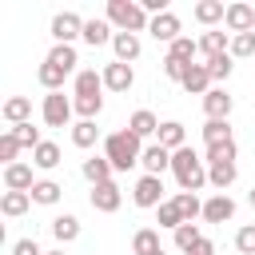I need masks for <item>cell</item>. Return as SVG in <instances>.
<instances>
[{"label":"cell","mask_w":255,"mask_h":255,"mask_svg":"<svg viewBox=\"0 0 255 255\" xmlns=\"http://www.w3.org/2000/svg\"><path fill=\"white\" fill-rule=\"evenodd\" d=\"M171 171H175V183H179V191H203L211 179H207V159H199L191 147H179V151H171Z\"/></svg>","instance_id":"1"},{"label":"cell","mask_w":255,"mask_h":255,"mask_svg":"<svg viewBox=\"0 0 255 255\" xmlns=\"http://www.w3.org/2000/svg\"><path fill=\"white\" fill-rule=\"evenodd\" d=\"M104 155H108V163L116 167V171H128V167H135L139 163V155H143V139L135 135V131H112L108 139H104Z\"/></svg>","instance_id":"2"},{"label":"cell","mask_w":255,"mask_h":255,"mask_svg":"<svg viewBox=\"0 0 255 255\" xmlns=\"http://www.w3.org/2000/svg\"><path fill=\"white\" fill-rule=\"evenodd\" d=\"M108 24H116L120 32H131V36H139V32H147V8L143 4H131V0H108Z\"/></svg>","instance_id":"3"},{"label":"cell","mask_w":255,"mask_h":255,"mask_svg":"<svg viewBox=\"0 0 255 255\" xmlns=\"http://www.w3.org/2000/svg\"><path fill=\"white\" fill-rule=\"evenodd\" d=\"M72 112H76V108H72V100H64V92H48L44 104H40V116H44L48 128H68Z\"/></svg>","instance_id":"4"},{"label":"cell","mask_w":255,"mask_h":255,"mask_svg":"<svg viewBox=\"0 0 255 255\" xmlns=\"http://www.w3.org/2000/svg\"><path fill=\"white\" fill-rule=\"evenodd\" d=\"M135 207H159L163 203V175H139L131 187Z\"/></svg>","instance_id":"5"},{"label":"cell","mask_w":255,"mask_h":255,"mask_svg":"<svg viewBox=\"0 0 255 255\" xmlns=\"http://www.w3.org/2000/svg\"><path fill=\"white\" fill-rule=\"evenodd\" d=\"M120 203H124V191H120V183H116V179H108V183H96V187H92V207H96L100 215L120 211Z\"/></svg>","instance_id":"6"},{"label":"cell","mask_w":255,"mask_h":255,"mask_svg":"<svg viewBox=\"0 0 255 255\" xmlns=\"http://www.w3.org/2000/svg\"><path fill=\"white\" fill-rule=\"evenodd\" d=\"M104 88L108 92H128L131 84H135V72H131V64H120V60H112V64H104Z\"/></svg>","instance_id":"7"},{"label":"cell","mask_w":255,"mask_h":255,"mask_svg":"<svg viewBox=\"0 0 255 255\" xmlns=\"http://www.w3.org/2000/svg\"><path fill=\"white\" fill-rule=\"evenodd\" d=\"M227 32L231 36H243V32H255V8L251 4H227V16H223Z\"/></svg>","instance_id":"8"},{"label":"cell","mask_w":255,"mask_h":255,"mask_svg":"<svg viewBox=\"0 0 255 255\" xmlns=\"http://www.w3.org/2000/svg\"><path fill=\"white\" fill-rule=\"evenodd\" d=\"M76 36H84V20H80L76 12H60V16L52 20V40H56V44H72Z\"/></svg>","instance_id":"9"},{"label":"cell","mask_w":255,"mask_h":255,"mask_svg":"<svg viewBox=\"0 0 255 255\" xmlns=\"http://www.w3.org/2000/svg\"><path fill=\"white\" fill-rule=\"evenodd\" d=\"M147 32H151L159 44H167V48H171V44L179 40V16H175V12H159V16H151Z\"/></svg>","instance_id":"10"},{"label":"cell","mask_w":255,"mask_h":255,"mask_svg":"<svg viewBox=\"0 0 255 255\" xmlns=\"http://www.w3.org/2000/svg\"><path fill=\"white\" fill-rule=\"evenodd\" d=\"M179 88H183L187 96H207V92H211V72H207V64H191V68L183 72Z\"/></svg>","instance_id":"11"},{"label":"cell","mask_w":255,"mask_h":255,"mask_svg":"<svg viewBox=\"0 0 255 255\" xmlns=\"http://www.w3.org/2000/svg\"><path fill=\"white\" fill-rule=\"evenodd\" d=\"M139 163H143V175H163L171 167V151L159 147V143H147L143 155H139Z\"/></svg>","instance_id":"12"},{"label":"cell","mask_w":255,"mask_h":255,"mask_svg":"<svg viewBox=\"0 0 255 255\" xmlns=\"http://www.w3.org/2000/svg\"><path fill=\"white\" fill-rule=\"evenodd\" d=\"M72 88H76V100H96V96H104V76L100 72H76V80H72Z\"/></svg>","instance_id":"13"},{"label":"cell","mask_w":255,"mask_h":255,"mask_svg":"<svg viewBox=\"0 0 255 255\" xmlns=\"http://www.w3.org/2000/svg\"><path fill=\"white\" fill-rule=\"evenodd\" d=\"M0 116H4V124H12V128H20V124H32L28 116H32V104H28V96H8L4 100V108H0Z\"/></svg>","instance_id":"14"},{"label":"cell","mask_w":255,"mask_h":255,"mask_svg":"<svg viewBox=\"0 0 255 255\" xmlns=\"http://www.w3.org/2000/svg\"><path fill=\"white\" fill-rule=\"evenodd\" d=\"M231 215H235L231 195H211V199L203 203V223H227Z\"/></svg>","instance_id":"15"},{"label":"cell","mask_w":255,"mask_h":255,"mask_svg":"<svg viewBox=\"0 0 255 255\" xmlns=\"http://www.w3.org/2000/svg\"><path fill=\"white\" fill-rule=\"evenodd\" d=\"M195 44H199L203 60H211V56H223V52L231 48V32H215V28H211V32H203Z\"/></svg>","instance_id":"16"},{"label":"cell","mask_w":255,"mask_h":255,"mask_svg":"<svg viewBox=\"0 0 255 255\" xmlns=\"http://www.w3.org/2000/svg\"><path fill=\"white\" fill-rule=\"evenodd\" d=\"M203 112H207V120H227L231 116V96L223 88H211L203 96Z\"/></svg>","instance_id":"17"},{"label":"cell","mask_w":255,"mask_h":255,"mask_svg":"<svg viewBox=\"0 0 255 255\" xmlns=\"http://www.w3.org/2000/svg\"><path fill=\"white\" fill-rule=\"evenodd\" d=\"M4 187H8V191H32V187H36L32 167H28V163H12V167H4Z\"/></svg>","instance_id":"18"},{"label":"cell","mask_w":255,"mask_h":255,"mask_svg":"<svg viewBox=\"0 0 255 255\" xmlns=\"http://www.w3.org/2000/svg\"><path fill=\"white\" fill-rule=\"evenodd\" d=\"M159 139V147H167V151H179V147H187L183 139H187V131H183V124H175V120H167V124H159V131H155Z\"/></svg>","instance_id":"19"},{"label":"cell","mask_w":255,"mask_h":255,"mask_svg":"<svg viewBox=\"0 0 255 255\" xmlns=\"http://www.w3.org/2000/svg\"><path fill=\"white\" fill-rule=\"evenodd\" d=\"M28 207H32V195L28 191H4L0 195V215H8V219H20Z\"/></svg>","instance_id":"20"},{"label":"cell","mask_w":255,"mask_h":255,"mask_svg":"<svg viewBox=\"0 0 255 255\" xmlns=\"http://www.w3.org/2000/svg\"><path fill=\"white\" fill-rule=\"evenodd\" d=\"M84 40H88L92 48H100V44H112V40H116V32H112V24H108V20H100V16H96V20H84Z\"/></svg>","instance_id":"21"},{"label":"cell","mask_w":255,"mask_h":255,"mask_svg":"<svg viewBox=\"0 0 255 255\" xmlns=\"http://www.w3.org/2000/svg\"><path fill=\"white\" fill-rule=\"evenodd\" d=\"M112 48H116V60H120V64H131V60H139V36H131V32H116Z\"/></svg>","instance_id":"22"},{"label":"cell","mask_w":255,"mask_h":255,"mask_svg":"<svg viewBox=\"0 0 255 255\" xmlns=\"http://www.w3.org/2000/svg\"><path fill=\"white\" fill-rule=\"evenodd\" d=\"M128 131H135L139 139H147V135H155V131H159V120H155V112H147V108H139V112H131V120H128Z\"/></svg>","instance_id":"23"},{"label":"cell","mask_w":255,"mask_h":255,"mask_svg":"<svg viewBox=\"0 0 255 255\" xmlns=\"http://www.w3.org/2000/svg\"><path fill=\"white\" fill-rule=\"evenodd\" d=\"M112 163H108V155H92V159H84V179L96 187V183H108L112 179Z\"/></svg>","instance_id":"24"},{"label":"cell","mask_w":255,"mask_h":255,"mask_svg":"<svg viewBox=\"0 0 255 255\" xmlns=\"http://www.w3.org/2000/svg\"><path fill=\"white\" fill-rule=\"evenodd\" d=\"M195 52H199V44H195L191 36H179V40L167 48V56H163V60H175V64H183V68H187V64H195Z\"/></svg>","instance_id":"25"},{"label":"cell","mask_w":255,"mask_h":255,"mask_svg":"<svg viewBox=\"0 0 255 255\" xmlns=\"http://www.w3.org/2000/svg\"><path fill=\"white\" fill-rule=\"evenodd\" d=\"M44 60H48V64H56V68H60V72H68V76H72V72H76V64H80L72 44H52V52H48Z\"/></svg>","instance_id":"26"},{"label":"cell","mask_w":255,"mask_h":255,"mask_svg":"<svg viewBox=\"0 0 255 255\" xmlns=\"http://www.w3.org/2000/svg\"><path fill=\"white\" fill-rule=\"evenodd\" d=\"M131 251H135V255H155V251H163V247H159V231L139 227V231L131 235Z\"/></svg>","instance_id":"27"},{"label":"cell","mask_w":255,"mask_h":255,"mask_svg":"<svg viewBox=\"0 0 255 255\" xmlns=\"http://www.w3.org/2000/svg\"><path fill=\"white\" fill-rule=\"evenodd\" d=\"M235 135H231V124L227 120H207L203 124V143L211 147V143H231Z\"/></svg>","instance_id":"28"},{"label":"cell","mask_w":255,"mask_h":255,"mask_svg":"<svg viewBox=\"0 0 255 255\" xmlns=\"http://www.w3.org/2000/svg\"><path fill=\"white\" fill-rule=\"evenodd\" d=\"M155 219H159V227H183V211H179V203H175V195L171 199H163L159 207H155Z\"/></svg>","instance_id":"29"},{"label":"cell","mask_w":255,"mask_h":255,"mask_svg":"<svg viewBox=\"0 0 255 255\" xmlns=\"http://www.w3.org/2000/svg\"><path fill=\"white\" fill-rule=\"evenodd\" d=\"M223 16H227V8H223L219 0H199V4H195V20H199V24H207V28H211V24H219Z\"/></svg>","instance_id":"30"},{"label":"cell","mask_w":255,"mask_h":255,"mask_svg":"<svg viewBox=\"0 0 255 255\" xmlns=\"http://www.w3.org/2000/svg\"><path fill=\"white\" fill-rule=\"evenodd\" d=\"M96 139H100L96 120H80V124H72V143H76V147H92Z\"/></svg>","instance_id":"31"},{"label":"cell","mask_w":255,"mask_h":255,"mask_svg":"<svg viewBox=\"0 0 255 255\" xmlns=\"http://www.w3.org/2000/svg\"><path fill=\"white\" fill-rule=\"evenodd\" d=\"M32 163L36 167H44V171H52L56 163H60V143H52V139H44L36 151H32Z\"/></svg>","instance_id":"32"},{"label":"cell","mask_w":255,"mask_h":255,"mask_svg":"<svg viewBox=\"0 0 255 255\" xmlns=\"http://www.w3.org/2000/svg\"><path fill=\"white\" fill-rule=\"evenodd\" d=\"M52 235H56L60 243H72V239L80 235V219H76V215H56V219H52Z\"/></svg>","instance_id":"33"},{"label":"cell","mask_w":255,"mask_h":255,"mask_svg":"<svg viewBox=\"0 0 255 255\" xmlns=\"http://www.w3.org/2000/svg\"><path fill=\"white\" fill-rule=\"evenodd\" d=\"M235 159H239L235 139H231V143H211V147H207V167H215V163H235Z\"/></svg>","instance_id":"34"},{"label":"cell","mask_w":255,"mask_h":255,"mask_svg":"<svg viewBox=\"0 0 255 255\" xmlns=\"http://www.w3.org/2000/svg\"><path fill=\"white\" fill-rule=\"evenodd\" d=\"M235 175H239V167H235V163H215V167H207V179L219 187V195H223V187H231V183H235Z\"/></svg>","instance_id":"35"},{"label":"cell","mask_w":255,"mask_h":255,"mask_svg":"<svg viewBox=\"0 0 255 255\" xmlns=\"http://www.w3.org/2000/svg\"><path fill=\"white\" fill-rule=\"evenodd\" d=\"M28 195H32V203H44V207H48V203L60 199V183H56V179H36V187H32Z\"/></svg>","instance_id":"36"},{"label":"cell","mask_w":255,"mask_h":255,"mask_svg":"<svg viewBox=\"0 0 255 255\" xmlns=\"http://www.w3.org/2000/svg\"><path fill=\"white\" fill-rule=\"evenodd\" d=\"M36 76H40V84H44L48 92H60V88H64V80H68V72H60V68H56V64H48V60L40 64V72H36Z\"/></svg>","instance_id":"37"},{"label":"cell","mask_w":255,"mask_h":255,"mask_svg":"<svg viewBox=\"0 0 255 255\" xmlns=\"http://www.w3.org/2000/svg\"><path fill=\"white\" fill-rule=\"evenodd\" d=\"M175 203H179V211H183V223H191L195 215H203V203H199V195H191V191H175Z\"/></svg>","instance_id":"38"},{"label":"cell","mask_w":255,"mask_h":255,"mask_svg":"<svg viewBox=\"0 0 255 255\" xmlns=\"http://www.w3.org/2000/svg\"><path fill=\"white\" fill-rule=\"evenodd\" d=\"M231 60H247V56H255V32H243V36H231Z\"/></svg>","instance_id":"39"},{"label":"cell","mask_w":255,"mask_h":255,"mask_svg":"<svg viewBox=\"0 0 255 255\" xmlns=\"http://www.w3.org/2000/svg\"><path fill=\"white\" fill-rule=\"evenodd\" d=\"M20 147H24V143H20L12 131H4V135H0V159H4V167L20 163V159H16V155H20Z\"/></svg>","instance_id":"40"},{"label":"cell","mask_w":255,"mask_h":255,"mask_svg":"<svg viewBox=\"0 0 255 255\" xmlns=\"http://www.w3.org/2000/svg\"><path fill=\"white\" fill-rule=\"evenodd\" d=\"M203 64H207L211 80H227V76H231V68H235V64H231V52H223V56H211V60H203Z\"/></svg>","instance_id":"41"},{"label":"cell","mask_w":255,"mask_h":255,"mask_svg":"<svg viewBox=\"0 0 255 255\" xmlns=\"http://www.w3.org/2000/svg\"><path fill=\"white\" fill-rule=\"evenodd\" d=\"M199 239H203V235H199V227H195V223H183V227H175V247H179V251H191Z\"/></svg>","instance_id":"42"},{"label":"cell","mask_w":255,"mask_h":255,"mask_svg":"<svg viewBox=\"0 0 255 255\" xmlns=\"http://www.w3.org/2000/svg\"><path fill=\"white\" fill-rule=\"evenodd\" d=\"M235 251L239 255H255V223H247V227L235 231Z\"/></svg>","instance_id":"43"},{"label":"cell","mask_w":255,"mask_h":255,"mask_svg":"<svg viewBox=\"0 0 255 255\" xmlns=\"http://www.w3.org/2000/svg\"><path fill=\"white\" fill-rule=\"evenodd\" d=\"M8 131H12V135H16L20 143H24V147H32V151H36V147L44 143V139H40V131H36L32 124H20V128H8Z\"/></svg>","instance_id":"44"},{"label":"cell","mask_w":255,"mask_h":255,"mask_svg":"<svg viewBox=\"0 0 255 255\" xmlns=\"http://www.w3.org/2000/svg\"><path fill=\"white\" fill-rule=\"evenodd\" d=\"M72 108H76L84 120H96V116H100V108H104V96H96V100H72Z\"/></svg>","instance_id":"45"},{"label":"cell","mask_w":255,"mask_h":255,"mask_svg":"<svg viewBox=\"0 0 255 255\" xmlns=\"http://www.w3.org/2000/svg\"><path fill=\"white\" fill-rule=\"evenodd\" d=\"M12 255H48V251H40L36 239H20V243H12Z\"/></svg>","instance_id":"46"},{"label":"cell","mask_w":255,"mask_h":255,"mask_svg":"<svg viewBox=\"0 0 255 255\" xmlns=\"http://www.w3.org/2000/svg\"><path fill=\"white\" fill-rule=\"evenodd\" d=\"M187 255H215V243H211V239H199V243H195Z\"/></svg>","instance_id":"47"},{"label":"cell","mask_w":255,"mask_h":255,"mask_svg":"<svg viewBox=\"0 0 255 255\" xmlns=\"http://www.w3.org/2000/svg\"><path fill=\"white\" fill-rule=\"evenodd\" d=\"M251 207H255V187H251Z\"/></svg>","instance_id":"48"},{"label":"cell","mask_w":255,"mask_h":255,"mask_svg":"<svg viewBox=\"0 0 255 255\" xmlns=\"http://www.w3.org/2000/svg\"><path fill=\"white\" fill-rule=\"evenodd\" d=\"M48 255H64V251H48Z\"/></svg>","instance_id":"49"},{"label":"cell","mask_w":255,"mask_h":255,"mask_svg":"<svg viewBox=\"0 0 255 255\" xmlns=\"http://www.w3.org/2000/svg\"><path fill=\"white\" fill-rule=\"evenodd\" d=\"M155 255H167V251H155Z\"/></svg>","instance_id":"50"}]
</instances>
